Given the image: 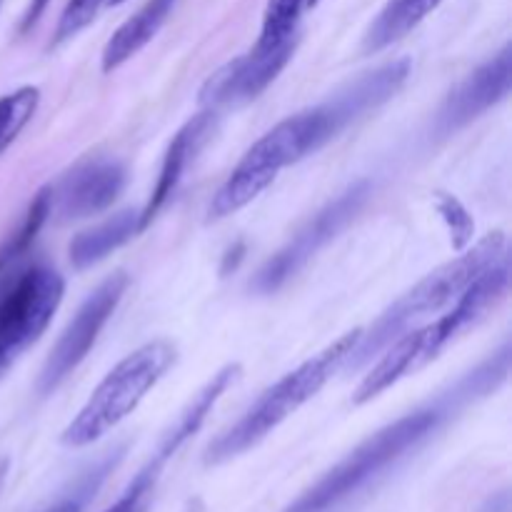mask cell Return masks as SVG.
Instances as JSON below:
<instances>
[{
  "instance_id": "obj_1",
  "label": "cell",
  "mask_w": 512,
  "mask_h": 512,
  "mask_svg": "<svg viewBox=\"0 0 512 512\" xmlns=\"http://www.w3.org/2000/svg\"><path fill=\"white\" fill-rule=\"evenodd\" d=\"M408 75V60H393L355 78L325 103L280 120L240 158L218 188V203L225 210L248 208L275 183L280 170L318 153L348 125L388 103L403 88Z\"/></svg>"
},
{
  "instance_id": "obj_2",
  "label": "cell",
  "mask_w": 512,
  "mask_h": 512,
  "mask_svg": "<svg viewBox=\"0 0 512 512\" xmlns=\"http://www.w3.org/2000/svg\"><path fill=\"white\" fill-rule=\"evenodd\" d=\"M498 355L500 358L490 360L488 365L470 373V378H465L458 385L453 398L438 400L435 405L403 415L400 420L370 435L348 458L340 460L333 470H328L313 488L305 490L285 512H333L343 503H348L350 498H355L360 490L368 488L380 475L388 473L395 463H400L410 450L425 443L453 413L463 395L465 398L485 395L495 385L503 383L505 375H508V355H505V350Z\"/></svg>"
},
{
  "instance_id": "obj_3",
  "label": "cell",
  "mask_w": 512,
  "mask_h": 512,
  "mask_svg": "<svg viewBox=\"0 0 512 512\" xmlns=\"http://www.w3.org/2000/svg\"><path fill=\"white\" fill-rule=\"evenodd\" d=\"M510 285L508 255L490 265L458 300L450 305L438 320L415 328L413 333H403L385 348V355L373 365L368 375L360 380L353 393L355 405H365L380 398L385 390L398 385L400 380L420 373L433 360H438L455 340L480 323L493 308H498Z\"/></svg>"
},
{
  "instance_id": "obj_4",
  "label": "cell",
  "mask_w": 512,
  "mask_h": 512,
  "mask_svg": "<svg viewBox=\"0 0 512 512\" xmlns=\"http://www.w3.org/2000/svg\"><path fill=\"white\" fill-rule=\"evenodd\" d=\"M505 255H508L505 233H488L480 243H475V248L465 250L455 260L425 275L403 298L395 300L368 330H360V340L350 353L345 368H363L375 355L383 353L395 338H400L410 325L430 318V315L445 313L490 265H495Z\"/></svg>"
},
{
  "instance_id": "obj_5",
  "label": "cell",
  "mask_w": 512,
  "mask_h": 512,
  "mask_svg": "<svg viewBox=\"0 0 512 512\" xmlns=\"http://www.w3.org/2000/svg\"><path fill=\"white\" fill-rule=\"evenodd\" d=\"M358 340L360 330L340 335L323 353L305 360L303 365L283 375L273 388H268L255 400V405H250V410L238 423L230 425L223 435H218L210 443V448L205 450V463H228V460L238 458V455L248 453L250 448L263 443L290 415H295L305 403H310L333 380L335 373L345 368Z\"/></svg>"
},
{
  "instance_id": "obj_6",
  "label": "cell",
  "mask_w": 512,
  "mask_h": 512,
  "mask_svg": "<svg viewBox=\"0 0 512 512\" xmlns=\"http://www.w3.org/2000/svg\"><path fill=\"white\" fill-rule=\"evenodd\" d=\"M175 363V348L168 340H150L125 355L103 383L93 390L88 403L78 410L60 435L65 448H88L103 435L118 428L128 415L138 410L145 395L165 378Z\"/></svg>"
},
{
  "instance_id": "obj_7",
  "label": "cell",
  "mask_w": 512,
  "mask_h": 512,
  "mask_svg": "<svg viewBox=\"0 0 512 512\" xmlns=\"http://www.w3.org/2000/svg\"><path fill=\"white\" fill-rule=\"evenodd\" d=\"M63 295V275L48 265L23 270L0 290V378L48 330Z\"/></svg>"
},
{
  "instance_id": "obj_8",
  "label": "cell",
  "mask_w": 512,
  "mask_h": 512,
  "mask_svg": "<svg viewBox=\"0 0 512 512\" xmlns=\"http://www.w3.org/2000/svg\"><path fill=\"white\" fill-rule=\"evenodd\" d=\"M370 195V183L368 180H360V183L350 185L345 193H340L338 198L330 200L323 210L313 215L303 228L295 233V238L290 240L285 248H280L268 263L260 268V273L255 275L253 288L258 293L270 295L275 290L283 288L290 278L300 273L330 240L338 238L340 230L360 213V208L365 205Z\"/></svg>"
},
{
  "instance_id": "obj_9",
  "label": "cell",
  "mask_w": 512,
  "mask_h": 512,
  "mask_svg": "<svg viewBox=\"0 0 512 512\" xmlns=\"http://www.w3.org/2000/svg\"><path fill=\"white\" fill-rule=\"evenodd\" d=\"M125 288H128V275L115 273L108 280L98 285L93 293L85 298V303L80 305L78 313L73 315V320L68 323V328L63 330V335L58 338L55 348L50 350L48 360L43 365V373H40L38 390L43 395H50L93 350L95 340L103 333V328L108 325L110 315L115 313V308L123 300Z\"/></svg>"
},
{
  "instance_id": "obj_10",
  "label": "cell",
  "mask_w": 512,
  "mask_h": 512,
  "mask_svg": "<svg viewBox=\"0 0 512 512\" xmlns=\"http://www.w3.org/2000/svg\"><path fill=\"white\" fill-rule=\"evenodd\" d=\"M125 183L128 170L120 160H85L50 188V203L60 220H83L108 210L120 198Z\"/></svg>"
},
{
  "instance_id": "obj_11",
  "label": "cell",
  "mask_w": 512,
  "mask_h": 512,
  "mask_svg": "<svg viewBox=\"0 0 512 512\" xmlns=\"http://www.w3.org/2000/svg\"><path fill=\"white\" fill-rule=\"evenodd\" d=\"M293 53L295 45L268 50V53L250 48L248 53L230 60L218 73L210 75L208 83L200 90V105L210 110H220L230 108V105L250 103L283 73Z\"/></svg>"
},
{
  "instance_id": "obj_12",
  "label": "cell",
  "mask_w": 512,
  "mask_h": 512,
  "mask_svg": "<svg viewBox=\"0 0 512 512\" xmlns=\"http://www.w3.org/2000/svg\"><path fill=\"white\" fill-rule=\"evenodd\" d=\"M512 85V50L510 45H505L498 55L483 63L480 68H475L453 93L448 95V100L440 108L438 120H435V128L438 133L448 135L455 130L465 128L468 123H473L475 118L490 110L493 105L503 103L510 95Z\"/></svg>"
},
{
  "instance_id": "obj_13",
  "label": "cell",
  "mask_w": 512,
  "mask_h": 512,
  "mask_svg": "<svg viewBox=\"0 0 512 512\" xmlns=\"http://www.w3.org/2000/svg\"><path fill=\"white\" fill-rule=\"evenodd\" d=\"M215 125H218V110L203 108L173 135L168 150H165L163 165H160L158 180H155V188L153 193H150L148 205L140 210V233L158 218V213L165 208V203L173 198L180 180L185 178V173H188V168L193 165V160L198 158V153L205 148L210 135L215 133Z\"/></svg>"
},
{
  "instance_id": "obj_14",
  "label": "cell",
  "mask_w": 512,
  "mask_h": 512,
  "mask_svg": "<svg viewBox=\"0 0 512 512\" xmlns=\"http://www.w3.org/2000/svg\"><path fill=\"white\" fill-rule=\"evenodd\" d=\"M173 8L175 0H148L138 13L130 15L105 43L103 55H100L103 73H113L130 58H135L160 33Z\"/></svg>"
},
{
  "instance_id": "obj_15",
  "label": "cell",
  "mask_w": 512,
  "mask_h": 512,
  "mask_svg": "<svg viewBox=\"0 0 512 512\" xmlns=\"http://www.w3.org/2000/svg\"><path fill=\"white\" fill-rule=\"evenodd\" d=\"M138 233H140V213H135V210L115 213L113 218L83 230V233H78L73 240H70V248H68L70 263H73L75 270L93 268V265L103 263L108 255H113L115 250L123 248L125 243H130Z\"/></svg>"
},
{
  "instance_id": "obj_16",
  "label": "cell",
  "mask_w": 512,
  "mask_h": 512,
  "mask_svg": "<svg viewBox=\"0 0 512 512\" xmlns=\"http://www.w3.org/2000/svg\"><path fill=\"white\" fill-rule=\"evenodd\" d=\"M238 370H240L238 365H225V368L220 370V373L215 375V378L210 380V383L205 385V388L200 390L193 400H190V405L183 410V413H180V418L175 420V425L168 430V435L160 440L158 450H155V455H153L158 463L168 465V460L173 458V455L178 453V450L183 448V445L188 443L195 433H198L200 425L205 423L208 413L213 410V405L223 398V393L230 388V383L238 378Z\"/></svg>"
},
{
  "instance_id": "obj_17",
  "label": "cell",
  "mask_w": 512,
  "mask_h": 512,
  "mask_svg": "<svg viewBox=\"0 0 512 512\" xmlns=\"http://www.w3.org/2000/svg\"><path fill=\"white\" fill-rule=\"evenodd\" d=\"M443 0H388L363 40L365 53H380L408 38L428 15L440 8Z\"/></svg>"
},
{
  "instance_id": "obj_18",
  "label": "cell",
  "mask_w": 512,
  "mask_h": 512,
  "mask_svg": "<svg viewBox=\"0 0 512 512\" xmlns=\"http://www.w3.org/2000/svg\"><path fill=\"white\" fill-rule=\"evenodd\" d=\"M50 210H53V203H50V188H40L38 193H35V198L30 200L18 230L0 245V290L15 278L13 273H18L20 263H23L30 245L38 238L40 228H43L45 220H48Z\"/></svg>"
},
{
  "instance_id": "obj_19",
  "label": "cell",
  "mask_w": 512,
  "mask_h": 512,
  "mask_svg": "<svg viewBox=\"0 0 512 512\" xmlns=\"http://www.w3.org/2000/svg\"><path fill=\"white\" fill-rule=\"evenodd\" d=\"M305 8L308 0H268L253 50L268 53V50L298 45V23Z\"/></svg>"
},
{
  "instance_id": "obj_20",
  "label": "cell",
  "mask_w": 512,
  "mask_h": 512,
  "mask_svg": "<svg viewBox=\"0 0 512 512\" xmlns=\"http://www.w3.org/2000/svg\"><path fill=\"white\" fill-rule=\"evenodd\" d=\"M40 105L38 85H20L0 98V155L18 140Z\"/></svg>"
},
{
  "instance_id": "obj_21",
  "label": "cell",
  "mask_w": 512,
  "mask_h": 512,
  "mask_svg": "<svg viewBox=\"0 0 512 512\" xmlns=\"http://www.w3.org/2000/svg\"><path fill=\"white\" fill-rule=\"evenodd\" d=\"M163 465H158L155 460H148L145 468L135 475L133 483L128 485L123 495L115 500V505H110L105 512H148L150 498H153V490L158 485L160 473H163Z\"/></svg>"
},
{
  "instance_id": "obj_22",
  "label": "cell",
  "mask_w": 512,
  "mask_h": 512,
  "mask_svg": "<svg viewBox=\"0 0 512 512\" xmlns=\"http://www.w3.org/2000/svg\"><path fill=\"white\" fill-rule=\"evenodd\" d=\"M108 3V0H68V5L60 13L58 25H55L53 43L50 45H63L65 40L75 38L80 30L88 28L95 20V15L100 13V8Z\"/></svg>"
},
{
  "instance_id": "obj_23",
  "label": "cell",
  "mask_w": 512,
  "mask_h": 512,
  "mask_svg": "<svg viewBox=\"0 0 512 512\" xmlns=\"http://www.w3.org/2000/svg\"><path fill=\"white\" fill-rule=\"evenodd\" d=\"M438 210L445 218V223H448L455 248L458 250L465 248V243H470L475 230V223L470 220L468 210H465L463 205H460V200H455L453 195H443V193L438 195Z\"/></svg>"
},
{
  "instance_id": "obj_24",
  "label": "cell",
  "mask_w": 512,
  "mask_h": 512,
  "mask_svg": "<svg viewBox=\"0 0 512 512\" xmlns=\"http://www.w3.org/2000/svg\"><path fill=\"white\" fill-rule=\"evenodd\" d=\"M90 490H95V485L90 488V483H85V488H78V490H75V495H70L68 500H60V503L48 512H80V510H83L85 498L90 495Z\"/></svg>"
},
{
  "instance_id": "obj_25",
  "label": "cell",
  "mask_w": 512,
  "mask_h": 512,
  "mask_svg": "<svg viewBox=\"0 0 512 512\" xmlns=\"http://www.w3.org/2000/svg\"><path fill=\"white\" fill-rule=\"evenodd\" d=\"M48 3H50V0H30L28 10H25V15H23V25H20V30H23V33H28V30L33 28V25L38 23L40 18H43Z\"/></svg>"
},
{
  "instance_id": "obj_26",
  "label": "cell",
  "mask_w": 512,
  "mask_h": 512,
  "mask_svg": "<svg viewBox=\"0 0 512 512\" xmlns=\"http://www.w3.org/2000/svg\"><path fill=\"white\" fill-rule=\"evenodd\" d=\"M183 512H203V508H200V503H198V500H195V503H190Z\"/></svg>"
},
{
  "instance_id": "obj_27",
  "label": "cell",
  "mask_w": 512,
  "mask_h": 512,
  "mask_svg": "<svg viewBox=\"0 0 512 512\" xmlns=\"http://www.w3.org/2000/svg\"><path fill=\"white\" fill-rule=\"evenodd\" d=\"M123 3H128V0H108V5H123Z\"/></svg>"
},
{
  "instance_id": "obj_28",
  "label": "cell",
  "mask_w": 512,
  "mask_h": 512,
  "mask_svg": "<svg viewBox=\"0 0 512 512\" xmlns=\"http://www.w3.org/2000/svg\"><path fill=\"white\" fill-rule=\"evenodd\" d=\"M3 475H5V465H0V485H3Z\"/></svg>"
},
{
  "instance_id": "obj_29",
  "label": "cell",
  "mask_w": 512,
  "mask_h": 512,
  "mask_svg": "<svg viewBox=\"0 0 512 512\" xmlns=\"http://www.w3.org/2000/svg\"><path fill=\"white\" fill-rule=\"evenodd\" d=\"M320 0H308V8H313V5H318Z\"/></svg>"
}]
</instances>
